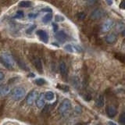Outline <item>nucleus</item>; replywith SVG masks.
<instances>
[{"mask_svg": "<svg viewBox=\"0 0 125 125\" xmlns=\"http://www.w3.org/2000/svg\"><path fill=\"white\" fill-rule=\"evenodd\" d=\"M64 49L69 52H81L82 49L81 47L77 45H66L64 46Z\"/></svg>", "mask_w": 125, "mask_h": 125, "instance_id": "nucleus-4", "label": "nucleus"}, {"mask_svg": "<svg viewBox=\"0 0 125 125\" xmlns=\"http://www.w3.org/2000/svg\"><path fill=\"white\" fill-rule=\"evenodd\" d=\"M105 104V99H104V96L103 95H99V97L97 98L96 102H95V105L97 107L99 108H102L104 105Z\"/></svg>", "mask_w": 125, "mask_h": 125, "instance_id": "nucleus-14", "label": "nucleus"}, {"mask_svg": "<svg viewBox=\"0 0 125 125\" xmlns=\"http://www.w3.org/2000/svg\"><path fill=\"white\" fill-rule=\"evenodd\" d=\"M108 124H109V125H116L115 124H113V122H109Z\"/></svg>", "mask_w": 125, "mask_h": 125, "instance_id": "nucleus-34", "label": "nucleus"}, {"mask_svg": "<svg viewBox=\"0 0 125 125\" xmlns=\"http://www.w3.org/2000/svg\"><path fill=\"white\" fill-rule=\"evenodd\" d=\"M0 62L8 70H13L16 65L13 57L8 52H4L0 56Z\"/></svg>", "mask_w": 125, "mask_h": 125, "instance_id": "nucleus-1", "label": "nucleus"}, {"mask_svg": "<svg viewBox=\"0 0 125 125\" xmlns=\"http://www.w3.org/2000/svg\"><path fill=\"white\" fill-rule=\"evenodd\" d=\"M25 95H26V91L22 87H17L13 88L11 92V96L16 101H19L22 99L23 98H24Z\"/></svg>", "mask_w": 125, "mask_h": 125, "instance_id": "nucleus-2", "label": "nucleus"}, {"mask_svg": "<svg viewBox=\"0 0 125 125\" xmlns=\"http://www.w3.org/2000/svg\"><path fill=\"white\" fill-rule=\"evenodd\" d=\"M34 65L35 66V68L37 69L38 71L42 73L43 72V67H42V63L40 59H35L34 61Z\"/></svg>", "mask_w": 125, "mask_h": 125, "instance_id": "nucleus-13", "label": "nucleus"}, {"mask_svg": "<svg viewBox=\"0 0 125 125\" xmlns=\"http://www.w3.org/2000/svg\"><path fill=\"white\" fill-rule=\"evenodd\" d=\"M71 109V103L69 99H64L61 103V105L59 108V112L61 115L65 116L69 113L70 109Z\"/></svg>", "mask_w": 125, "mask_h": 125, "instance_id": "nucleus-3", "label": "nucleus"}, {"mask_svg": "<svg viewBox=\"0 0 125 125\" xmlns=\"http://www.w3.org/2000/svg\"><path fill=\"white\" fill-rule=\"evenodd\" d=\"M38 16V13H29L28 14V17L31 18V19H34V18H36Z\"/></svg>", "mask_w": 125, "mask_h": 125, "instance_id": "nucleus-29", "label": "nucleus"}, {"mask_svg": "<svg viewBox=\"0 0 125 125\" xmlns=\"http://www.w3.org/2000/svg\"><path fill=\"white\" fill-rule=\"evenodd\" d=\"M85 1H88V2H93V1H95V0H85Z\"/></svg>", "mask_w": 125, "mask_h": 125, "instance_id": "nucleus-35", "label": "nucleus"}, {"mask_svg": "<svg viewBox=\"0 0 125 125\" xmlns=\"http://www.w3.org/2000/svg\"><path fill=\"white\" fill-rule=\"evenodd\" d=\"M52 29H53V31H55V32H56V31H57V30H58V25L56 24V23H52Z\"/></svg>", "mask_w": 125, "mask_h": 125, "instance_id": "nucleus-30", "label": "nucleus"}, {"mask_svg": "<svg viewBox=\"0 0 125 125\" xmlns=\"http://www.w3.org/2000/svg\"><path fill=\"white\" fill-rule=\"evenodd\" d=\"M37 98H38V92L36 91H32L31 93H29V95L27 97V104L31 105L34 103L35 99H37Z\"/></svg>", "mask_w": 125, "mask_h": 125, "instance_id": "nucleus-6", "label": "nucleus"}, {"mask_svg": "<svg viewBox=\"0 0 125 125\" xmlns=\"http://www.w3.org/2000/svg\"><path fill=\"white\" fill-rule=\"evenodd\" d=\"M32 5V2L31 1H27V0H23V1L19 2V6L21 7H23V8H27L30 7Z\"/></svg>", "mask_w": 125, "mask_h": 125, "instance_id": "nucleus-18", "label": "nucleus"}, {"mask_svg": "<svg viewBox=\"0 0 125 125\" xmlns=\"http://www.w3.org/2000/svg\"><path fill=\"white\" fill-rule=\"evenodd\" d=\"M56 38L57 40L62 43V42H64L66 41V33L64 32L63 31H59V32H57L56 34Z\"/></svg>", "mask_w": 125, "mask_h": 125, "instance_id": "nucleus-12", "label": "nucleus"}, {"mask_svg": "<svg viewBox=\"0 0 125 125\" xmlns=\"http://www.w3.org/2000/svg\"><path fill=\"white\" fill-rule=\"evenodd\" d=\"M117 40V37L114 33L109 34L106 37H105V42L108 44H114Z\"/></svg>", "mask_w": 125, "mask_h": 125, "instance_id": "nucleus-10", "label": "nucleus"}, {"mask_svg": "<svg viewBox=\"0 0 125 125\" xmlns=\"http://www.w3.org/2000/svg\"><path fill=\"white\" fill-rule=\"evenodd\" d=\"M122 35L123 36H125V27L123 29V31H122Z\"/></svg>", "mask_w": 125, "mask_h": 125, "instance_id": "nucleus-33", "label": "nucleus"}, {"mask_svg": "<svg viewBox=\"0 0 125 125\" xmlns=\"http://www.w3.org/2000/svg\"><path fill=\"white\" fill-rule=\"evenodd\" d=\"M107 115L109 117H110V118H113V117H114L116 115V109L115 106H113V105H109L107 107Z\"/></svg>", "mask_w": 125, "mask_h": 125, "instance_id": "nucleus-11", "label": "nucleus"}, {"mask_svg": "<svg viewBox=\"0 0 125 125\" xmlns=\"http://www.w3.org/2000/svg\"><path fill=\"white\" fill-rule=\"evenodd\" d=\"M23 17V12L21 10H19L17 12V13L14 16V18L15 19H21Z\"/></svg>", "mask_w": 125, "mask_h": 125, "instance_id": "nucleus-23", "label": "nucleus"}, {"mask_svg": "<svg viewBox=\"0 0 125 125\" xmlns=\"http://www.w3.org/2000/svg\"><path fill=\"white\" fill-rule=\"evenodd\" d=\"M45 83H46V81L45 79H43V78H38V79L35 80V84L39 86H42L43 84H45Z\"/></svg>", "mask_w": 125, "mask_h": 125, "instance_id": "nucleus-20", "label": "nucleus"}, {"mask_svg": "<svg viewBox=\"0 0 125 125\" xmlns=\"http://www.w3.org/2000/svg\"><path fill=\"white\" fill-rule=\"evenodd\" d=\"M42 12H46L47 13H51L52 12V10L51 9V8H49V7H45V8H44V9H42Z\"/></svg>", "mask_w": 125, "mask_h": 125, "instance_id": "nucleus-25", "label": "nucleus"}, {"mask_svg": "<svg viewBox=\"0 0 125 125\" xmlns=\"http://www.w3.org/2000/svg\"><path fill=\"white\" fill-rule=\"evenodd\" d=\"M105 1H106V3L108 4V5H112L113 4V0H105Z\"/></svg>", "mask_w": 125, "mask_h": 125, "instance_id": "nucleus-32", "label": "nucleus"}, {"mask_svg": "<svg viewBox=\"0 0 125 125\" xmlns=\"http://www.w3.org/2000/svg\"><path fill=\"white\" fill-rule=\"evenodd\" d=\"M60 73L62 76L66 75V73H67V68H66V65L64 62H61L60 63Z\"/></svg>", "mask_w": 125, "mask_h": 125, "instance_id": "nucleus-15", "label": "nucleus"}, {"mask_svg": "<svg viewBox=\"0 0 125 125\" xmlns=\"http://www.w3.org/2000/svg\"><path fill=\"white\" fill-rule=\"evenodd\" d=\"M104 13L101 10H94L91 14V18L92 20H99L103 17Z\"/></svg>", "mask_w": 125, "mask_h": 125, "instance_id": "nucleus-8", "label": "nucleus"}, {"mask_svg": "<svg viewBox=\"0 0 125 125\" xmlns=\"http://www.w3.org/2000/svg\"><path fill=\"white\" fill-rule=\"evenodd\" d=\"M85 17H86V14L84 13H80L78 14V19L81 20V21H83Z\"/></svg>", "mask_w": 125, "mask_h": 125, "instance_id": "nucleus-26", "label": "nucleus"}, {"mask_svg": "<svg viewBox=\"0 0 125 125\" xmlns=\"http://www.w3.org/2000/svg\"><path fill=\"white\" fill-rule=\"evenodd\" d=\"M4 79H5V75H4V73L2 72H0V86H1V84L4 81Z\"/></svg>", "mask_w": 125, "mask_h": 125, "instance_id": "nucleus-28", "label": "nucleus"}, {"mask_svg": "<svg viewBox=\"0 0 125 125\" xmlns=\"http://www.w3.org/2000/svg\"><path fill=\"white\" fill-rule=\"evenodd\" d=\"M120 7L121 8V9H124V10H125V0H124V1L120 3Z\"/></svg>", "mask_w": 125, "mask_h": 125, "instance_id": "nucleus-31", "label": "nucleus"}, {"mask_svg": "<svg viewBox=\"0 0 125 125\" xmlns=\"http://www.w3.org/2000/svg\"><path fill=\"white\" fill-rule=\"evenodd\" d=\"M10 92V88L8 86H0V97L7 95Z\"/></svg>", "mask_w": 125, "mask_h": 125, "instance_id": "nucleus-16", "label": "nucleus"}, {"mask_svg": "<svg viewBox=\"0 0 125 125\" xmlns=\"http://www.w3.org/2000/svg\"><path fill=\"white\" fill-rule=\"evenodd\" d=\"M55 21L56 22H62V21H64V17L60 15H56V17H55Z\"/></svg>", "mask_w": 125, "mask_h": 125, "instance_id": "nucleus-24", "label": "nucleus"}, {"mask_svg": "<svg viewBox=\"0 0 125 125\" xmlns=\"http://www.w3.org/2000/svg\"><path fill=\"white\" fill-rule=\"evenodd\" d=\"M35 27H36V25H32L31 27H29V28L27 30V34H31V32H32V31L35 29Z\"/></svg>", "mask_w": 125, "mask_h": 125, "instance_id": "nucleus-27", "label": "nucleus"}, {"mask_svg": "<svg viewBox=\"0 0 125 125\" xmlns=\"http://www.w3.org/2000/svg\"><path fill=\"white\" fill-rule=\"evenodd\" d=\"M123 49L125 51V44H124V46H123Z\"/></svg>", "mask_w": 125, "mask_h": 125, "instance_id": "nucleus-36", "label": "nucleus"}, {"mask_svg": "<svg viewBox=\"0 0 125 125\" xmlns=\"http://www.w3.org/2000/svg\"><path fill=\"white\" fill-rule=\"evenodd\" d=\"M37 34L39 36L41 40L44 43H48L49 42V35L45 31L43 30H38L37 31Z\"/></svg>", "mask_w": 125, "mask_h": 125, "instance_id": "nucleus-7", "label": "nucleus"}, {"mask_svg": "<svg viewBox=\"0 0 125 125\" xmlns=\"http://www.w3.org/2000/svg\"><path fill=\"white\" fill-rule=\"evenodd\" d=\"M36 105L38 108L42 109L44 107L45 105V97H44V93H41L39 96L36 99Z\"/></svg>", "mask_w": 125, "mask_h": 125, "instance_id": "nucleus-9", "label": "nucleus"}, {"mask_svg": "<svg viewBox=\"0 0 125 125\" xmlns=\"http://www.w3.org/2000/svg\"><path fill=\"white\" fill-rule=\"evenodd\" d=\"M57 88L58 89H60L63 92H68L69 91V87L66 85H64V84H58L57 85Z\"/></svg>", "mask_w": 125, "mask_h": 125, "instance_id": "nucleus-21", "label": "nucleus"}, {"mask_svg": "<svg viewBox=\"0 0 125 125\" xmlns=\"http://www.w3.org/2000/svg\"><path fill=\"white\" fill-rule=\"evenodd\" d=\"M113 25H114V22H113L112 20H108V21H105L103 24V26H102L101 31L104 33L109 32V31L113 28Z\"/></svg>", "mask_w": 125, "mask_h": 125, "instance_id": "nucleus-5", "label": "nucleus"}, {"mask_svg": "<svg viewBox=\"0 0 125 125\" xmlns=\"http://www.w3.org/2000/svg\"><path fill=\"white\" fill-rule=\"evenodd\" d=\"M119 122L121 125H125V113H123L120 116Z\"/></svg>", "mask_w": 125, "mask_h": 125, "instance_id": "nucleus-22", "label": "nucleus"}, {"mask_svg": "<svg viewBox=\"0 0 125 125\" xmlns=\"http://www.w3.org/2000/svg\"><path fill=\"white\" fill-rule=\"evenodd\" d=\"M52 18V15L51 13H47L45 14L42 18V22L44 23H48L49 22L51 21V20Z\"/></svg>", "mask_w": 125, "mask_h": 125, "instance_id": "nucleus-19", "label": "nucleus"}, {"mask_svg": "<svg viewBox=\"0 0 125 125\" xmlns=\"http://www.w3.org/2000/svg\"><path fill=\"white\" fill-rule=\"evenodd\" d=\"M44 97H45V99L48 100V101H52V100H53L55 95L52 92L49 91V92H46L44 94Z\"/></svg>", "mask_w": 125, "mask_h": 125, "instance_id": "nucleus-17", "label": "nucleus"}]
</instances>
